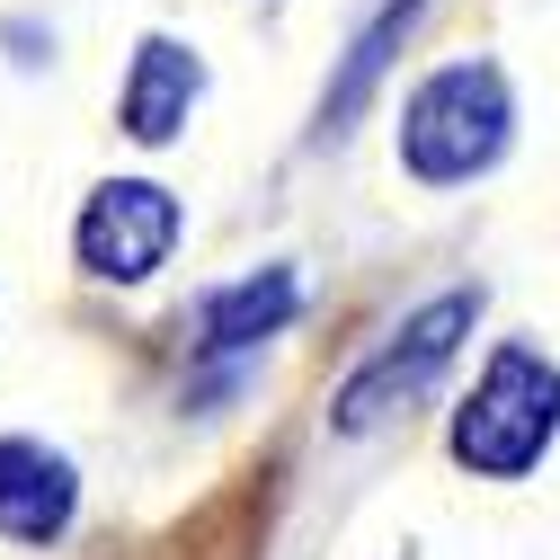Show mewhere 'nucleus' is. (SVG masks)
I'll use <instances>...</instances> for the list:
<instances>
[{
  "instance_id": "nucleus-3",
  "label": "nucleus",
  "mask_w": 560,
  "mask_h": 560,
  "mask_svg": "<svg viewBox=\"0 0 560 560\" xmlns=\"http://www.w3.org/2000/svg\"><path fill=\"white\" fill-rule=\"evenodd\" d=\"M471 320H480V294H445V303H428V312H418L357 383L338 392V428H374V418H392L400 400H418V392H428V383L454 365V347H463Z\"/></svg>"
},
{
  "instance_id": "nucleus-4",
  "label": "nucleus",
  "mask_w": 560,
  "mask_h": 560,
  "mask_svg": "<svg viewBox=\"0 0 560 560\" xmlns=\"http://www.w3.org/2000/svg\"><path fill=\"white\" fill-rule=\"evenodd\" d=\"M178 241V196L152 187V178H116L90 196L81 214V267L90 276H116V285H133V276H152Z\"/></svg>"
},
{
  "instance_id": "nucleus-1",
  "label": "nucleus",
  "mask_w": 560,
  "mask_h": 560,
  "mask_svg": "<svg viewBox=\"0 0 560 560\" xmlns=\"http://www.w3.org/2000/svg\"><path fill=\"white\" fill-rule=\"evenodd\" d=\"M560 428V365H542L534 347H499L489 374L471 383L463 418H454V463L489 471V480H516Z\"/></svg>"
},
{
  "instance_id": "nucleus-5",
  "label": "nucleus",
  "mask_w": 560,
  "mask_h": 560,
  "mask_svg": "<svg viewBox=\"0 0 560 560\" xmlns=\"http://www.w3.org/2000/svg\"><path fill=\"white\" fill-rule=\"evenodd\" d=\"M62 525H72V463L27 445V436H0V534L54 542Z\"/></svg>"
},
{
  "instance_id": "nucleus-7",
  "label": "nucleus",
  "mask_w": 560,
  "mask_h": 560,
  "mask_svg": "<svg viewBox=\"0 0 560 560\" xmlns=\"http://www.w3.org/2000/svg\"><path fill=\"white\" fill-rule=\"evenodd\" d=\"M303 303V285L285 267H267V276H241V285H223L214 303H205V357H232V347H258L267 329H285Z\"/></svg>"
},
{
  "instance_id": "nucleus-8",
  "label": "nucleus",
  "mask_w": 560,
  "mask_h": 560,
  "mask_svg": "<svg viewBox=\"0 0 560 560\" xmlns=\"http://www.w3.org/2000/svg\"><path fill=\"white\" fill-rule=\"evenodd\" d=\"M409 10H418V0H383V10H374V27L357 36V54H347V72H338V90H329V116H357V107H365V90H374V72L392 62V36L409 27Z\"/></svg>"
},
{
  "instance_id": "nucleus-6",
  "label": "nucleus",
  "mask_w": 560,
  "mask_h": 560,
  "mask_svg": "<svg viewBox=\"0 0 560 560\" xmlns=\"http://www.w3.org/2000/svg\"><path fill=\"white\" fill-rule=\"evenodd\" d=\"M196 90H205L196 54L152 36L143 54H133V81H125V133L133 143H170V133L187 125V107H196Z\"/></svg>"
},
{
  "instance_id": "nucleus-2",
  "label": "nucleus",
  "mask_w": 560,
  "mask_h": 560,
  "mask_svg": "<svg viewBox=\"0 0 560 560\" xmlns=\"http://www.w3.org/2000/svg\"><path fill=\"white\" fill-rule=\"evenodd\" d=\"M499 152H508V81L489 62H445L400 116V161L428 187H454V178L489 170Z\"/></svg>"
}]
</instances>
